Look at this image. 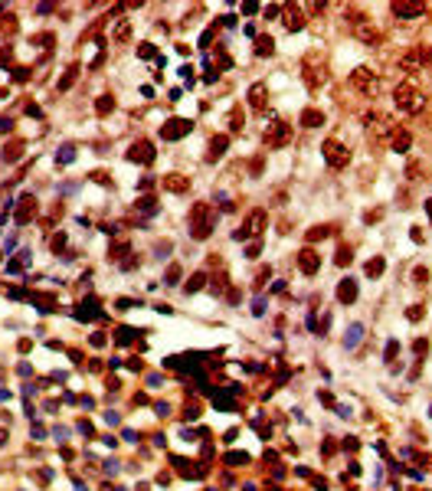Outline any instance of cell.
<instances>
[{"mask_svg":"<svg viewBox=\"0 0 432 491\" xmlns=\"http://www.w3.org/2000/svg\"><path fill=\"white\" fill-rule=\"evenodd\" d=\"M216 223V213L210 203H196L194 210H190V233H194V239H206L210 236V229H213Z\"/></svg>","mask_w":432,"mask_h":491,"instance_id":"1","label":"cell"},{"mask_svg":"<svg viewBox=\"0 0 432 491\" xmlns=\"http://www.w3.org/2000/svg\"><path fill=\"white\" fill-rule=\"evenodd\" d=\"M393 102L400 105V111H410V115H416V111L422 108V92L412 82H403V85L393 88Z\"/></svg>","mask_w":432,"mask_h":491,"instance_id":"2","label":"cell"},{"mask_svg":"<svg viewBox=\"0 0 432 491\" xmlns=\"http://www.w3.org/2000/svg\"><path fill=\"white\" fill-rule=\"evenodd\" d=\"M350 85H354L357 92H360V95L373 98V95L380 92V79L373 76V72H370L367 65H360V69H354V72H350Z\"/></svg>","mask_w":432,"mask_h":491,"instance_id":"3","label":"cell"},{"mask_svg":"<svg viewBox=\"0 0 432 491\" xmlns=\"http://www.w3.org/2000/svg\"><path fill=\"white\" fill-rule=\"evenodd\" d=\"M321 154H324V161L331 164L334 171H341V167H347V164H350V151H347L341 141H324V144H321Z\"/></svg>","mask_w":432,"mask_h":491,"instance_id":"4","label":"cell"},{"mask_svg":"<svg viewBox=\"0 0 432 491\" xmlns=\"http://www.w3.org/2000/svg\"><path fill=\"white\" fill-rule=\"evenodd\" d=\"M367 125H370V131H373V138H393V131H396L393 118H389V115H383V111H370V115H367Z\"/></svg>","mask_w":432,"mask_h":491,"instance_id":"5","label":"cell"},{"mask_svg":"<svg viewBox=\"0 0 432 491\" xmlns=\"http://www.w3.org/2000/svg\"><path fill=\"white\" fill-rule=\"evenodd\" d=\"M288 141H292V125H285V121L269 125V131H265V144L269 148H285Z\"/></svg>","mask_w":432,"mask_h":491,"instance_id":"6","label":"cell"},{"mask_svg":"<svg viewBox=\"0 0 432 491\" xmlns=\"http://www.w3.org/2000/svg\"><path fill=\"white\" fill-rule=\"evenodd\" d=\"M324 79H327L324 63H318V56H308V59H304V82H308V88L324 85Z\"/></svg>","mask_w":432,"mask_h":491,"instance_id":"7","label":"cell"},{"mask_svg":"<svg viewBox=\"0 0 432 491\" xmlns=\"http://www.w3.org/2000/svg\"><path fill=\"white\" fill-rule=\"evenodd\" d=\"M190 121L187 118H171V121H164L161 125V138L164 141H177V138H184V134H190Z\"/></svg>","mask_w":432,"mask_h":491,"instance_id":"8","label":"cell"},{"mask_svg":"<svg viewBox=\"0 0 432 491\" xmlns=\"http://www.w3.org/2000/svg\"><path fill=\"white\" fill-rule=\"evenodd\" d=\"M393 13H396L400 20H419L422 13H426V3H416V0H396V3H393Z\"/></svg>","mask_w":432,"mask_h":491,"instance_id":"9","label":"cell"},{"mask_svg":"<svg viewBox=\"0 0 432 491\" xmlns=\"http://www.w3.org/2000/svg\"><path fill=\"white\" fill-rule=\"evenodd\" d=\"M354 33H357V40H364L367 46H377V43H380V30H377L370 20H364V17L354 23Z\"/></svg>","mask_w":432,"mask_h":491,"instance_id":"10","label":"cell"},{"mask_svg":"<svg viewBox=\"0 0 432 491\" xmlns=\"http://www.w3.org/2000/svg\"><path fill=\"white\" fill-rule=\"evenodd\" d=\"M298 269H302L304 275H314L318 269H321V256L314 249H302L298 252Z\"/></svg>","mask_w":432,"mask_h":491,"instance_id":"11","label":"cell"},{"mask_svg":"<svg viewBox=\"0 0 432 491\" xmlns=\"http://www.w3.org/2000/svg\"><path fill=\"white\" fill-rule=\"evenodd\" d=\"M131 161H138V164H151L154 161V144L151 141H134L131 144V151H128Z\"/></svg>","mask_w":432,"mask_h":491,"instance_id":"12","label":"cell"},{"mask_svg":"<svg viewBox=\"0 0 432 491\" xmlns=\"http://www.w3.org/2000/svg\"><path fill=\"white\" fill-rule=\"evenodd\" d=\"M262 226H265V210H256V213H249L246 226L236 233V239H246V236H252V233H259Z\"/></svg>","mask_w":432,"mask_h":491,"instance_id":"13","label":"cell"},{"mask_svg":"<svg viewBox=\"0 0 432 491\" xmlns=\"http://www.w3.org/2000/svg\"><path fill=\"white\" fill-rule=\"evenodd\" d=\"M337 301H341V305H354L357 301V282L354 278H344V282L337 285Z\"/></svg>","mask_w":432,"mask_h":491,"instance_id":"14","label":"cell"},{"mask_svg":"<svg viewBox=\"0 0 432 491\" xmlns=\"http://www.w3.org/2000/svg\"><path fill=\"white\" fill-rule=\"evenodd\" d=\"M400 69H403V72H419V69H422V56H419V49H410V53H403V56H400Z\"/></svg>","mask_w":432,"mask_h":491,"instance_id":"15","label":"cell"},{"mask_svg":"<svg viewBox=\"0 0 432 491\" xmlns=\"http://www.w3.org/2000/svg\"><path fill=\"white\" fill-rule=\"evenodd\" d=\"M265 95H269L265 82H256V85L249 88V105H252L256 111H262V108H265Z\"/></svg>","mask_w":432,"mask_h":491,"instance_id":"16","label":"cell"},{"mask_svg":"<svg viewBox=\"0 0 432 491\" xmlns=\"http://www.w3.org/2000/svg\"><path fill=\"white\" fill-rule=\"evenodd\" d=\"M164 190H171V193H184V190H190V177L167 174V177H164Z\"/></svg>","mask_w":432,"mask_h":491,"instance_id":"17","label":"cell"},{"mask_svg":"<svg viewBox=\"0 0 432 491\" xmlns=\"http://www.w3.org/2000/svg\"><path fill=\"white\" fill-rule=\"evenodd\" d=\"M360 341H364V324H360V321H354V324L347 327V334H344V347H347V350H354Z\"/></svg>","mask_w":432,"mask_h":491,"instance_id":"18","label":"cell"},{"mask_svg":"<svg viewBox=\"0 0 432 491\" xmlns=\"http://www.w3.org/2000/svg\"><path fill=\"white\" fill-rule=\"evenodd\" d=\"M389 144H393V151H406V148L412 144V134L396 128V131H393V138H389Z\"/></svg>","mask_w":432,"mask_h":491,"instance_id":"19","label":"cell"},{"mask_svg":"<svg viewBox=\"0 0 432 491\" xmlns=\"http://www.w3.org/2000/svg\"><path fill=\"white\" fill-rule=\"evenodd\" d=\"M226 144H229V138H226V134H219V138H213V141H210V154H206V157H210V161H216V157H223V154H226Z\"/></svg>","mask_w":432,"mask_h":491,"instance_id":"20","label":"cell"},{"mask_svg":"<svg viewBox=\"0 0 432 491\" xmlns=\"http://www.w3.org/2000/svg\"><path fill=\"white\" fill-rule=\"evenodd\" d=\"M302 125L304 128H318V125H324V115L318 108H304L302 111Z\"/></svg>","mask_w":432,"mask_h":491,"instance_id":"21","label":"cell"},{"mask_svg":"<svg viewBox=\"0 0 432 491\" xmlns=\"http://www.w3.org/2000/svg\"><path fill=\"white\" fill-rule=\"evenodd\" d=\"M285 26H288V30H302V26H304L302 7H288V20H285Z\"/></svg>","mask_w":432,"mask_h":491,"instance_id":"22","label":"cell"},{"mask_svg":"<svg viewBox=\"0 0 432 491\" xmlns=\"http://www.w3.org/2000/svg\"><path fill=\"white\" fill-rule=\"evenodd\" d=\"M383 269H387V262L380 259V256H373V259L367 262V269H364V272H367L370 278H377V275H383Z\"/></svg>","mask_w":432,"mask_h":491,"instance_id":"23","label":"cell"},{"mask_svg":"<svg viewBox=\"0 0 432 491\" xmlns=\"http://www.w3.org/2000/svg\"><path fill=\"white\" fill-rule=\"evenodd\" d=\"M272 49H275V43H272V36H259V43H256V53H259V56H269Z\"/></svg>","mask_w":432,"mask_h":491,"instance_id":"24","label":"cell"},{"mask_svg":"<svg viewBox=\"0 0 432 491\" xmlns=\"http://www.w3.org/2000/svg\"><path fill=\"white\" fill-rule=\"evenodd\" d=\"M95 108H98V115H108V111L115 108V102H111V95H102V98H98V105H95Z\"/></svg>","mask_w":432,"mask_h":491,"instance_id":"25","label":"cell"},{"mask_svg":"<svg viewBox=\"0 0 432 491\" xmlns=\"http://www.w3.org/2000/svg\"><path fill=\"white\" fill-rule=\"evenodd\" d=\"M327 233H331L327 226H314V229H308V242H318V239H324Z\"/></svg>","mask_w":432,"mask_h":491,"instance_id":"26","label":"cell"},{"mask_svg":"<svg viewBox=\"0 0 432 491\" xmlns=\"http://www.w3.org/2000/svg\"><path fill=\"white\" fill-rule=\"evenodd\" d=\"M350 259H354V256H350V246H341V249H337V256H334L337 265H347Z\"/></svg>","mask_w":432,"mask_h":491,"instance_id":"27","label":"cell"},{"mask_svg":"<svg viewBox=\"0 0 432 491\" xmlns=\"http://www.w3.org/2000/svg\"><path fill=\"white\" fill-rule=\"evenodd\" d=\"M422 315H426V308H422V305H410V311H406L410 321H422Z\"/></svg>","mask_w":432,"mask_h":491,"instance_id":"28","label":"cell"},{"mask_svg":"<svg viewBox=\"0 0 432 491\" xmlns=\"http://www.w3.org/2000/svg\"><path fill=\"white\" fill-rule=\"evenodd\" d=\"M406 174H410V180H419V174H422V164H419V161H412L410 167H406Z\"/></svg>","mask_w":432,"mask_h":491,"instance_id":"29","label":"cell"},{"mask_svg":"<svg viewBox=\"0 0 432 491\" xmlns=\"http://www.w3.org/2000/svg\"><path fill=\"white\" fill-rule=\"evenodd\" d=\"M229 131H242V115H239V111L229 115Z\"/></svg>","mask_w":432,"mask_h":491,"instance_id":"30","label":"cell"},{"mask_svg":"<svg viewBox=\"0 0 432 491\" xmlns=\"http://www.w3.org/2000/svg\"><path fill=\"white\" fill-rule=\"evenodd\" d=\"M412 278H416V285H426V282H429V269H422V265H419V269L412 272Z\"/></svg>","mask_w":432,"mask_h":491,"instance_id":"31","label":"cell"},{"mask_svg":"<svg viewBox=\"0 0 432 491\" xmlns=\"http://www.w3.org/2000/svg\"><path fill=\"white\" fill-rule=\"evenodd\" d=\"M226 462H229V465H246L249 455H246V452H242V455H239V452H233V455H226Z\"/></svg>","mask_w":432,"mask_h":491,"instance_id":"32","label":"cell"},{"mask_svg":"<svg viewBox=\"0 0 432 491\" xmlns=\"http://www.w3.org/2000/svg\"><path fill=\"white\" fill-rule=\"evenodd\" d=\"M203 282H206L203 275H194V278L187 282V292H196V288H200V285H203Z\"/></svg>","mask_w":432,"mask_h":491,"instance_id":"33","label":"cell"},{"mask_svg":"<svg viewBox=\"0 0 432 491\" xmlns=\"http://www.w3.org/2000/svg\"><path fill=\"white\" fill-rule=\"evenodd\" d=\"M396 350H400V341L393 338V341L387 344V360H393V357H396Z\"/></svg>","mask_w":432,"mask_h":491,"instance_id":"34","label":"cell"},{"mask_svg":"<svg viewBox=\"0 0 432 491\" xmlns=\"http://www.w3.org/2000/svg\"><path fill=\"white\" fill-rule=\"evenodd\" d=\"M177 278H180V269L171 265V269H167V285H177Z\"/></svg>","mask_w":432,"mask_h":491,"instance_id":"35","label":"cell"},{"mask_svg":"<svg viewBox=\"0 0 432 491\" xmlns=\"http://www.w3.org/2000/svg\"><path fill=\"white\" fill-rule=\"evenodd\" d=\"M412 350H416V354H426V350H429V341H416V344H412Z\"/></svg>","mask_w":432,"mask_h":491,"instance_id":"36","label":"cell"},{"mask_svg":"<svg viewBox=\"0 0 432 491\" xmlns=\"http://www.w3.org/2000/svg\"><path fill=\"white\" fill-rule=\"evenodd\" d=\"M72 157H76V154H72V148H63V154H59V161H63V164H69Z\"/></svg>","mask_w":432,"mask_h":491,"instance_id":"37","label":"cell"},{"mask_svg":"<svg viewBox=\"0 0 432 491\" xmlns=\"http://www.w3.org/2000/svg\"><path fill=\"white\" fill-rule=\"evenodd\" d=\"M138 53L144 56V59H151V56H154V46H151V43H144V46H141V49H138Z\"/></svg>","mask_w":432,"mask_h":491,"instance_id":"38","label":"cell"},{"mask_svg":"<svg viewBox=\"0 0 432 491\" xmlns=\"http://www.w3.org/2000/svg\"><path fill=\"white\" fill-rule=\"evenodd\" d=\"M115 40H128V23H121L118 33H115Z\"/></svg>","mask_w":432,"mask_h":491,"instance_id":"39","label":"cell"},{"mask_svg":"<svg viewBox=\"0 0 432 491\" xmlns=\"http://www.w3.org/2000/svg\"><path fill=\"white\" fill-rule=\"evenodd\" d=\"M252 311H256V315H262V311H265V298H256V305H252Z\"/></svg>","mask_w":432,"mask_h":491,"instance_id":"40","label":"cell"},{"mask_svg":"<svg viewBox=\"0 0 432 491\" xmlns=\"http://www.w3.org/2000/svg\"><path fill=\"white\" fill-rule=\"evenodd\" d=\"M426 213H429V219H432V200H426Z\"/></svg>","mask_w":432,"mask_h":491,"instance_id":"41","label":"cell"},{"mask_svg":"<svg viewBox=\"0 0 432 491\" xmlns=\"http://www.w3.org/2000/svg\"><path fill=\"white\" fill-rule=\"evenodd\" d=\"M429 416H432V413H429Z\"/></svg>","mask_w":432,"mask_h":491,"instance_id":"42","label":"cell"}]
</instances>
